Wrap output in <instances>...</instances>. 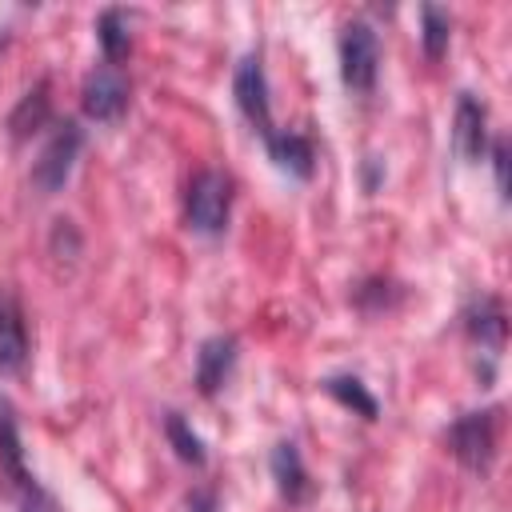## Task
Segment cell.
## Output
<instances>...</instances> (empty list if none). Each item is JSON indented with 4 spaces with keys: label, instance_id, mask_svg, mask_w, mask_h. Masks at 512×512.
<instances>
[{
    "label": "cell",
    "instance_id": "obj_1",
    "mask_svg": "<svg viewBox=\"0 0 512 512\" xmlns=\"http://www.w3.org/2000/svg\"><path fill=\"white\" fill-rule=\"evenodd\" d=\"M232 196H236V180L228 172L220 168L196 172L184 192V224L196 236H224L232 216Z\"/></svg>",
    "mask_w": 512,
    "mask_h": 512
},
{
    "label": "cell",
    "instance_id": "obj_2",
    "mask_svg": "<svg viewBox=\"0 0 512 512\" xmlns=\"http://www.w3.org/2000/svg\"><path fill=\"white\" fill-rule=\"evenodd\" d=\"M80 148H84V128H80L76 120H60V124L52 128V136L44 140L36 164H32V188H36L40 196H56V192L68 184Z\"/></svg>",
    "mask_w": 512,
    "mask_h": 512
},
{
    "label": "cell",
    "instance_id": "obj_3",
    "mask_svg": "<svg viewBox=\"0 0 512 512\" xmlns=\"http://www.w3.org/2000/svg\"><path fill=\"white\" fill-rule=\"evenodd\" d=\"M380 72V36L368 20H348L340 28V76L352 92H372Z\"/></svg>",
    "mask_w": 512,
    "mask_h": 512
},
{
    "label": "cell",
    "instance_id": "obj_4",
    "mask_svg": "<svg viewBox=\"0 0 512 512\" xmlns=\"http://www.w3.org/2000/svg\"><path fill=\"white\" fill-rule=\"evenodd\" d=\"M500 412L496 408H484V412H464L452 420L448 428V448L452 456L468 468V472H488L492 468V456H496V420Z\"/></svg>",
    "mask_w": 512,
    "mask_h": 512
},
{
    "label": "cell",
    "instance_id": "obj_5",
    "mask_svg": "<svg viewBox=\"0 0 512 512\" xmlns=\"http://www.w3.org/2000/svg\"><path fill=\"white\" fill-rule=\"evenodd\" d=\"M80 108L88 120H120L124 108H128V80L116 64H100L84 76V88H80Z\"/></svg>",
    "mask_w": 512,
    "mask_h": 512
},
{
    "label": "cell",
    "instance_id": "obj_6",
    "mask_svg": "<svg viewBox=\"0 0 512 512\" xmlns=\"http://www.w3.org/2000/svg\"><path fill=\"white\" fill-rule=\"evenodd\" d=\"M232 96H236V108L244 112V120H248L260 136H268V132H272V104H268V76H264L260 56H244V60L236 64Z\"/></svg>",
    "mask_w": 512,
    "mask_h": 512
},
{
    "label": "cell",
    "instance_id": "obj_7",
    "mask_svg": "<svg viewBox=\"0 0 512 512\" xmlns=\"http://www.w3.org/2000/svg\"><path fill=\"white\" fill-rule=\"evenodd\" d=\"M28 364V324L20 300L0 288V376H16Z\"/></svg>",
    "mask_w": 512,
    "mask_h": 512
},
{
    "label": "cell",
    "instance_id": "obj_8",
    "mask_svg": "<svg viewBox=\"0 0 512 512\" xmlns=\"http://www.w3.org/2000/svg\"><path fill=\"white\" fill-rule=\"evenodd\" d=\"M236 356H240L236 336H208L200 344V352H196V388H200V396H216L228 384V376L236 368Z\"/></svg>",
    "mask_w": 512,
    "mask_h": 512
},
{
    "label": "cell",
    "instance_id": "obj_9",
    "mask_svg": "<svg viewBox=\"0 0 512 512\" xmlns=\"http://www.w3.org/2000/svg\"><path fill=\"white\" fill-rule=\"evenodd\" d=\"M452 144H456V152L464 160H480L488 152V108L468 92H460V100H456Z\"/></svg>",
    "mask_w": 512,
    "mask_h": 512
},
{
    "label": "cell",
    "instance_id": "obj_10",
    "mask_svg": "<svg viewBox=\"0 0 512 512\" xmlns=\"http://www.w3.org/2000/svg\"><path fill=\"white\" fill-rule=\"evenodd\" d=\"M268 468H272V480H276V492L288 500V504H308L312 500V480H308V468L300 460V448L292 440H280L268 456Z\"/></svg>",
    "mask_w": 512,
    "mask_h": 512
},
{
    "label": "cell",
    "instance_id": "obj_11",
    "mask_svg": "<svg viewBox=\"0 0 512 512\" xmlns=\"http://www.w3.org/2000/svg\"><path fill=\"white\" fill-rule=\"evenodd\" d=\"M264 144H268V156H272V164L280 168V172H288V176H296V180H308L312 176V168H316V148H312V140L304 136V132H268L264 136Z\"/></svg>",
    "mask_w": 512,
    "mask_h": 512
},
{
    "label": "cell",
    "instance_id": "obj_12",
    "mask_svg": "<svg viewBox=\"0 0 512 512\" xmlns=\"http://www.w3.org/2000/svg\"><path fill=\"white\" fill-rule=\"evenodd\" d=\"M464 332L480 344V348H504V336H508V316H504V304L496 296H476L468 308H464Z\"/></svg>",
    "mask_w": 512,
    "mask_h": 512
},
{
    "label": "cell",
    "instance_id": "obj_13",
    "mask_svg": "<svg viewBox=\"0 0 512 512\" xmlns=\"http://www.w3.org/2000/svg\"><path fill=\"white\" fill-rule=\"evenodd\" d=\"M0 476H4V484L12 488V496L32 480L28 468H24L20 428H16V416H12V404H8V400H0Z\"/></svg>",
    "mask_w": 512,
    "mask_h": 512
},
{
    "label": "cell",
    "instance_id": "obj_14",
    "mask_svg": "<svg viewBox=\"0 0 512 512\" xmlns=\"http://www.w3.org/2000/svg\"><path fill=\"white\" fill-rule=\"evenodd\" d=\"M48 116H52L48 80H36V88H28V92H24V100L12 108V116H8V128H12V136H16V140H24V136L40 132V128L48 124Z\"/></svg>",
    "mask_w": 512,
    "mask_h": 512
},
{
    "label": "cell",
    "instance_id": "obj_15",
    "mask_svg": "<svg viewBox=\"0 0 512 512\" xmlns=\"http://www.w3.org/2000/svg\"><path fill=\"white\" fill-rule=\"evenodd\" d=\"M96 40L104 48V64H120L132 52V32H128V12L124 8H104L96 16Z\"/></svg>",
    "mask_w": 512,
    "mask_h": 512
},
{
    "label": "cell",
    "instance_id": "obj_16",
    "mask_svg": "<svg viewBox=\"0 0 512 512\" xmlns=\"http://www.w3.org/2000/svg\"><path fill=\"white\" fill-rule=\"evenodd\" d=\"M324 392L332 396V400H340L344 408H352V412H360L364 420H376L380 416V404H376V396L356 380V376H328L324 380Z\"/></svg>",
    "mask_w": 512,
    "mask_h": 512
},
{
    "label": "cell",
    "instance_id": "obj_17",
    "mask_svg": "<svg viewBox=\"0 0 512 512\" xmlns=\"http://www.w3.org/2000/svg\"><path fill=\"white\" fill-rule=\"evenodd\" d=\"M164 436H168L172 452H176L184 464H192V468H204V460H208V452H204V440L192 432V424H188L180 412H168V416H164Z\"/></svg>",
    "mask_w": 512,
    "mask_h": 512
},
{
    "label": "cell",
    "instance_id": "obj_18",
    "mask_svg": "<svg viewBox=\"0 0 512 512\" xmlns=\"http://www.w3.org/2000/svg\"><path fill=\"white\" fill-rule=\"evenodd\" d=\"M448 28H452V20H448L444 8H436V4H424L420 8V44H424V56L428 60H440L448 52V36H452Z\"/></svg>",
    "mask_w": 512,
    "mask_h": 512
},
{
    "label": "cell",
    "instance_id": "obj_19",
    "mask_svg": "<svg viewBox=\"0 0 512 512\" xmlns=\"http://www.w3.org/2000/svg\"><path fill=\"white\" fill-rule=\"evenodd\" d=\"M396 300V284H388V280H364L360 288H356V304L364 308V312H380V308H388Z\"/></svg>",
    "mask_w": 512,
    "mask_h": 512
},
{
    "label": "cell",
    "instance_id": "obj_20",
    "mask_svg": "<svg viewBox=\"0 0 512 512\" xmlns=\"http://www.w3.org/2000/svg\"><path fill=\"white\" fill-rule=\"evenodd\" d=\"M16 504H20V512H64L60 500H56L48 488H40L36 480H28V484L16 492Z\"/></svg>",
    "mask_w": 512,
    "mask_h": 512
},
{
    "label": "cell",
    "instance_id": "obj_21",
    "mask_svg": "<svg viewBox=\"0 0 512 512\" xmlns=\"http://www.w3.org/2000/svg\"><path fill=\"white\" fill-rule=\"evenodd\" d=\"M492 168H496L500 200H508V140H504V136H496V140H492Z\"/></svg>",
    "mask_w": 512,
    "mask_h": 512
},
{
    "label": "cell",
    "instance_id": "obj_22",
    "mask_svg": "<svg viewBox=\"0 0 512 512\" xmlns=\"http://www.w3.org/2000/svg\"><path fill=\"white\" fill-rule=\"evenodd\" d=\"M188 512H216V492H208V488L192 492L188 496Z\"/></svg>",
    "mask_w": 512,
    "mask_h": 512
}]
</instances>
